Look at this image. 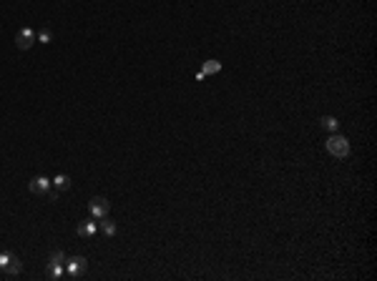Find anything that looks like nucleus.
Listing matches in <instances>:
<instances>
[{
    "instance_id": "1",
    "label": "nucleus",
    "mask_w": 377,
    "mask_h": 281,
    "mask_svg": "<svg viewBox=\"0 0 377 281\" xmlns=\"http://www.w3.org/2000/svg\"><path fill=\"white\" fill-rule=\"evenodd\" d=\"M324 146H327V153L334 156V158H340V161L350 156V140L345 138V136H340V133H332L329 138L324 140Z\"/></svg>"
},
{
    "instance_id": "2",
    "label": "nucleus",
    "mask_w": 377,
    "mask_h": 281,
    "mask_svg": "<svg viewBox=\"0 0 377 281\" xmlns=\"http://www.w3.org/2000/svg\"><path fill=\"white\" fill-rule=\"evenodd\" d=\"M0 271H5V274H20L23 271V264H20V259L13 251H0Z\"/></svg>"
},
{
    "instance_id": "3",
    "label": "nucleus",
    "mask_w": 377,
    "mask_h": 281,
    "mask_svg": "<svg viewBox=\"0 0 377 281\" xmlns=\"http://www.w3.org/2000/svg\"><path fill=\"white\" fill-rule=\"evenodd\" d=\"M86 266H88V261H86L83 256H71V259H66V274L73 276V279H78V276L86 274Z\"/></svg>"
},
{
    "instance_id": "4",
    "label": "nucleus",
    "mask_w": 377,
    "mask_h": 281,
    "mask_svg": "<svg viewBox=\"0 0 377 281\" xmlns=\"http://www.w3.org/2000/svg\"><path fill=\"white\" fill-rule=\"evenodd\" d=\"M88 209H91V216L98 221V218H106V216H108V209H111V206H108V201H106L103 196H93L91 204H88Z\"/></svg>"
},
{
    "instance_id": "5",
    "label": "nucleus",
    "mask_w": 377,
    "mask_h": 281,
    "mask_svg": "<svg viewBox=\"0 0 377 281\" xmlns=\"http://www.w3.org/2000/svg\"><path fill=\"white\" fill-rule=\"evenodd\" d=\"M33 43H35V30H33V28H20L18 35H15V45H18L20 51H28Z\"/></svg>"
},
{
    "instance_id": "6",
    "label": "nucleus",
    "mask_w": 377,
    "mask_h": 281,
    "mask_svg": "<svg viewBox=\"0 0 377 281\" xmlns=\"http://www.w3.org/2000/svg\"><path fill=\"white\" fill-rule=\"evenodd\" d=\"M51 191V178H46V176H35L33 181H30V194H35V196H46Z\"/></svg>"
},
{
    "instance_id": "7",
    "label": "nucleus",
    "mask_w": 377,
    "mask_h": 281,
    "mask_svg": "<svg viewBox=\"0 0 377 281\" xmlns=\"http://www.w3.org/2000/svg\"><path fill=\"white\" fill-rule=\"evenodd\" d=\"M75 231H78V236L91 239V236H96V231H98V221H96V218H91V221H80Z\"/></svg>"
},
{
    "instance_id": "8",
    "label": "nucleus",
    "mask_w": 377,
    "mask_h": 281,
    "mask_svg": "<svg viewBox=\"0 0 377 281\" xmlns=\"http://www.w3.org/2000/svg\"><path fill=\"white\" fill-rule=\"evenodd\" d=\"M51 186L58 189V191H68V189H71V178H68L66 173H58L56 178H51Z\"/></svg>"
},
{
    "instance_id": "9",
    "label": "nucleus",
    "mask_w": 377,
    "mask_h": 281,
    "mask_svg": "<svg viewBox=\"0 0 377 281\" xmlns=\"http://www.w3.org/2000/svg\"><path fill=\"white\" fill-rule=\"evenodd\" d=\"M46 274H48V279H61V276H66V264H56V261H51Z\"/></svg>"
},
{
    "instance_id": "10",
    "label": "nucleus",
    "mask_w": 377,
    "mask_h": 281,
    "mask_svg": "<svg viewBox=\"0 0 377 281\" xmlns=\"http://www.w3.org/2000/svg\"><path fill=\"white\" fill-rule=\"evenodd\" d=\"M319 126H322L324 131H329V133H337V128H340V121H337L334 116H322Z\"/></svg>"
},
{
    "instance_id": "11",
    "label": "nucleus",
    "mask_w": 377,
    "mask_h": 281,
    "mask_svg": "<svg viewBox=\"0 0 377 281\" xmlns=\"http://www.w3.org/2000/svg\"><path fill=\"white\" fill-rule=\"evenodd\" d=\"M98 228H101L106 236H113V233H116V223H113L108 216H106V218H98Z\"/></svg>"
},
{
    "instance_id": "12",
    "label": "nucleus",
    "mask_w": 377,
    "mask_h": 281,
    "mask_svg": "<svg viewBox=\"0 0 377 281\" xmlns=\"http://www.w3.org/2000/svg\"><path fill=\"white\" fill-rule=\"evenodd\" d=\"M35 40H40V43H43V45H48V43H51V40H53V33H51V30H48V28H40V30H38V33H35Z\"/></svg>"
},
{
    "instance_id": "13",
    "label": "nucleus",
    "mask_w": 377,
    "mask_h": 281,
    "mask_svg": "<svg viewBox=\"0 0 377 281\" xmlns=\"http://www.w3.org/2000/svg\"><path fill=\"white\" fill-rule=\"evenodd\" d=\"M201 70H204L206 75H212V73H219V70H222V63H219V61H206Z\"/></svg>"
},
{
    "instance_id": "14",
    "label": "nucleus",
    "mask_w": 377,
    "mask_h": 281,
    "mask_svg": "<svg viewBox=\"0 0 377 281\" xmlns=\"http://www.w3.org/2000/svg\"><path fill=\"white\" fill-rule=\"evenodd\" d=\"M66 259H68V256H66L63 251H58V249L51 251V261H56V264H66Z\"/></svg>"
},
{
    "instance_id": "15",
    "label": "nucleus",
    "mask_w": 377,
    "mask_h": 281,
    "mask_svg": "<svg viewBox=\"0 0 377 281\" xmlns=\"http://www.w3.org/2000/svg\"><path fill=\"white\" fill-rule=\"evenodd\" d=\"M58 196H61V191H58V189H51V191L46 194V199H48V201H58Z\"/></svg>"
}]
</instances>
